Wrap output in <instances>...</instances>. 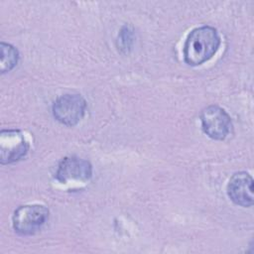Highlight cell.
I'll list each match as a JSON object with an SVG mask.
<instances>
[{"label": "cell", "mask_w": 254, "mask_h": 254, "mask_svg": "<svg viewBox=\"0 0 254 254\" xmlns=\"http://www.w3.org/2000/svg\"><path fill=\"white\" fill-rule=\"evenodd\" d=\"M28 143L21 131L5 129L0 132V161L2 165L22 159L28 152Z\"/></svg>", "instance_id": "5"}, {"label": "cell", "mask_w": 254, "mask_h": 254, "mask_svg": "<svg viewBox=\"0 0 254 254\" xmlns=\"http://www.w3.org/2000/svg\"><path fill=\"white\" fill-rule=\"evenodd\" d=\"M19 54L16 48L10 44L1 43V62L0 70L1 73L10 71L18 63Z\"/></svg>", "instance_id": "8"}, {"label": "cell", "mask_w": 254, "mask_h": 254, "mask_svg": "<svg viewBox=\"0 0 254 254\" xmlns=\"http://www.w3.org/2000/svg\"><path fill=\"white\" fill-rule=\"evenodd\" d=\"M219 46L220 38L213 27L195 28L188 35L185 42V62L191 66L202 64L215 55Z\"/></svg>", "instance_id": "1"}, {"label": "cell", "mask_w": 254, "mask_h": 254, "mask_svg": "<svg viewBox=\"0 0 254 254\" xmlns=\"http://www.w3.org/2000/svg\"><path fill=\"white\" fill-rule=\"evenodd\" d=\"M200 121L203 132L211 139H225L232 128V123L228 113L221 107L210 105L200 113Z\"/></svg>", "instance_id": "4"}, {"label": "cell", "mask_w": 254, "mask_h": 254, "mask_svg": "<svg viewBox=\"0 0 254 254\" xmlns=\"http://www.w3.org/2000/svg\"><path fill=\"white\" fill-rule=\"evenodd\" d=\"M86 102L79 94H64L59 97L53 105L54 117L62 124L73 126L83 117Z\"/></svg>", "instance_id": "3"}, {"label": "cell", "mask_w": 254, "mask_h": 254, "mask_svg": "<svg viewBox=\"0 0 254 254\" xmlns=\"http://www.w3.org/2000/svg\"><path fill=\"white\" fill-rule=\"evenodd\" d=\"M49 209L41 204L19 206L13 215V228L20 235H33L46 223Z\"/></svg>", "instance_id": "2"}, {"label": "cell", "mask_w": 254, "mask_h": 254, "mask_svg": "<svg viewBox=\"0 0 254 254\" xmlns=\"http://www.w3.org/2000/svg\"><path fill=\"white\" fill-rule=\"evenodd\" d=\"M227 193L230 199L241 206L249 207L253 204V180L246 172L234 174L229 180Z\"/></svg>", "instance_id": "6"}, {"label": "cell", "mask_w": 254, "mask_h": 254, "mask_svg": "<svg viewBox=\"0 0 254 254\" xmlns=\"http://www.w3.org/2000/svg\"><path fill=\"white\" fill-rule=\"evenodd\" d=\"M92 168L88 161L77 157H66L62 160L56 177L62 183L68 181H87L91 178Z\"/></svg>", "instance_id": "7"}]
</instances>
